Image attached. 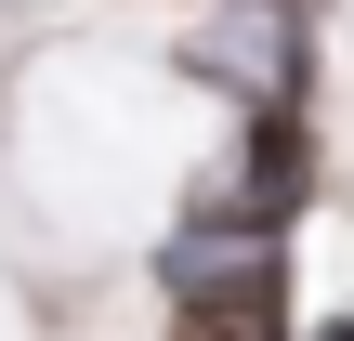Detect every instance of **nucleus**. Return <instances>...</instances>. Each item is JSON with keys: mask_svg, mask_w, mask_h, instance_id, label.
<instances>
[{"mask_svg": "<svg viewBox=\"0 0 354 341\" xmlns=\"http://www.w3.org/2000/svg\"><path fill=\"white\" fill-rule=\"evenodd\" d=\"M145 302L171 341H302V250L276 237H158L145 250Z\"/></svg>", "mask_w": 354, "mask_h": 341, "instance_id": "2", "label": "nucleus"}, {"mask_svg": "<svg viewBox=\"0 0 354 341\" xmlns=\"http://www.w3.org/2000/svg\"><path fill=\"white\" fill-rule=\"evenodd\" d=\"M302 341H354V302H315V315H302Z\"/></svg>", "mask_w": 354, "mask_h": 341, "instance_id": "3", "label": "nucleus"}, {"mask_svg": "<svg viewBox=\"0 0 354 341\" xmlns=\"http://www.w3.org/2000/svg\"><path fill=\"white\" fill-rule=\"evenodd\" d=\"M328 197H342L328 118H315V105H236V118H210V145L171 171L158 237H276V250H302Z\"/></svg>", "mask_w": 354, "mask_h": 341, "instance_id": "1", "label": "nucleus"}]
</instances>
